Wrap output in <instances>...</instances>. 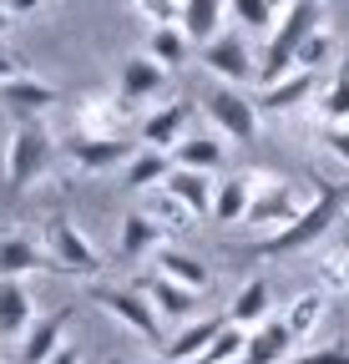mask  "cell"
<instances>
[{
    "label": "cell",
    "mask_w": 349,
    "mask_h": 364,
    "mask_svg": "<svg viewBox=\"0 0 349 364\" xmlns=\"http://www.w3.org/2000/svg\"><path fill=\"white\" fill-rule=\"evenodd\" d=\"M243 349H248V329L228 318V324L218 329V339L203 349V359H208V364H233V359H243Z\"/></svg>",
    "instance_id": "obj_33"
},
{
    "label": "cell",
    "mask_w": 349,
    "mask_h": 364,
    "mask_svg": "<svg viewBox=\"0 0 349 364\" xmlns=\"http://www.w3.org/2000/svg\"><path fill=\"white\" fill-rule=\"evenodd\" d=\"M92 304H102L112 318H122L132 334H142V339H152L157 344V309L147 304V294L142 289H92Z\"/></svg>",
    "instance_id": "obj_8"
},
{
    "label": "cell",
    "mask_w": 349,
    "mask_h": 364,
    "mask_svg": "<svg viewBox=\"0 0 349 364\" xmlns=\"http://www.w3.org/2000/svg\"><path fill=\"white\" fill-rule=\"evenodd\" d=\"M228 324V314H208V318H188V324L178 329V339L167 344V364H178V359H198L213 339H218V329Z\"/></svg>",
    "instance_id": "obj_23"
},
{
    "label": "cell",
    "mask_w": 349,
    "mask_h": 364,
    "mask_svg": "<svg viewBox=\"0 0 349 364\" xmlns=\"http://www.w3.org/2000/svg\"><path fill=\"white\" fill-rule=\"evenodd\" d=\"M56 147H61V142H56L41 122H16V127H11V142H6V182L21 193V188H31L36 177H46Z\"/></svg>",
    "instance_id": "obj_3"
},
{
    "label": "cell",
    "mask_w": 349,
    "mask_h": 364,
    "mask_svg": "<svg viewBox=\"0 0 349 364\" xmlns=\"http://www.w3.org/2000/svg\"><path fill=\"white\" fill-rule=\"evenodd\" d=\"M167 172H172V152L147 147V152H137L132 162H127V182H122V188H132V193H152V188H162V182H167Z\"/></svg>",
    "instance_id": "obj_28"
},
{
    "label": "cell",
    "mask_w": 349,
    "mask_h": 364,
    "mask_svg": "<svg viewBox=\"0 0 349 364\" xmlns=\"http://www.w3.org/2000/svg\"><path fill=\"white\" fill-rule=\"evenodd\" d=\"M46 364H81V354H76V344H61V349H56Z\"/></svg>",
    "instance_id": "obj_42"
},
{
    "label": "cell",
    "mask_w": 349,
    "mask_h": 364,
    "mask_svg": "<svg viewBox=\"0 0 349 364\" xmlns=\"http://www.w3.org/2000/svg\"><path fill=\"white\" fill-rule=\"evenodd\" d=\"M122 117H127V107H122L117 97H81L71 132H86V136H122Z\"/></svg>",
    "instance_id": "obj_21"
},
{
    "label": "cell",
    "mask_w": 349,
    "mask_h": 364,
    "mask_svg": "<svg viewBox=\"0 0 349 364\" xmlns=\"http://www.w3.org/2000/svg\"><path fill=\"white\" fill-rule=\"evenodd\" d=\"M16 76H26V71H21V61H16L11 51H0V86H6V81H16Z\"/></svg>",
    "instance_id": "obj_40"
},
{
    "label": "cell",
    "mask_w": 349,
    "mask_h": 364,
    "mask_svg": "<svg viewBox=\"0 0 349 364\" xmlns=\"http://www.w3.org/2000/svg\"><path fill=\"white\" fill-rule=\"evenodd\" d=\"M142 213H152V218H157L162 228H188V223H193V213H188V208H183L178 198H172L167 188H152V193H147V208H142Z\"/></svg>",
    "instance_id": "obj_34"
},
{
    "label": "cell",
    "mask_w": 349,
    "mask_h": 364,
    "mask_svg": "<svg viewBox=\"0 0 349 364\" xmlns=\"http://www.w3.org/2000/svg\"><path fill=\"white\" fill-rule=\"evenodd\" d=\"M61 152L81 167V172H112L117 162H132V142H122V136H86V132H71Z\"/></svg>",
    "instance_id": "obj_11"
},
{
    "label": "cell",
    "mask_w": 349,
    "mask_h": 364,
    "mask_svg": "<svg viewBox=\"0 0 349 364\" xmlns=\"http://www.w3.org/2000/svg\"><path fill=\"white\" fill-rule=\"evenodd\" d=\"M228 6H233V21L243 31H274V21H279V11L269 0H228Z\"/></svg>",
    "instance_id": "obj_35"
},
{
    "label": "cell",
    "mask_w": 349,
    "mask_h": 364,
    "mask_svg": "<svg viewBox=\"0 0 349 364\" xmlns=\"http://www.w3.org/2000/svg\"><path fill=\"white\" fill-rule=\"evenodd\" d=\"M188 132H193V107L188 102H167V107L147 112L142 127H137V136H142L147 147H157V152H172Z\"/></svg>",
    "instance_id": "obj_14"
},
{
    "label": "cell",
    "mask_w": 349,
    "mask_h": 364,
    "mask_svg": "<svg viewBox=\"0 0 349 364\" xmlns=\"http://www.w3.org/2000/svg\"><path fill=\"white\" fill-rule=\"evenodd\" d=\"M132 6H137L152 26H178V16H183V0H132Z\"/></svg>",
    "instance_id": "obj_37"
},
{
    "label": "cell",
    "mask_w": 349,
    "mask_h": 364,
    "mask_svg": "<svg viewBox=\"0 0 349 364\" xmlns=\"http://www.w3.org/2000/svg\"><path fill=\"white\" fill-rule=\"evenodd\" d=\"M172 167H193V172H218L223 167V142L208 132H188L178 147H172Z\"/></svg>",
    "instance_id": "obj_25"
},
{
    "label": "cell",
    "mask_w": 349,
    "mask_h": 364,
    "mask_svg": "<svg viewBox=\"0 0 349 364\" xmlns=\"http://www.w3.org/2000/svg\"><path fill=\"white\" fill-rule=\"evenodd\" d=\"M36 324V299L26 279H0V339H21Z\"/></svg>",
    "instance_id": "obj_20"
},
{
    "label": "cell",
    "mask_w": 349,
    "mask_h": 364,
    "mask_svg": "<svg viewBox=\"0 0 349 364\" xmlns=\"http://www.w3.org/2000/svg\"><path fill=\"white\" fill-rule=\"evenodd\" d=\"M152 258H157V273H162V279L183 284V289H198V294H203V289L213 284L208 263H203V258H193V253H183V248H167V243H162Z\"/></svg>",
    "instance_id": "obj_22"
},
{
    "label": "cell",
    "mask_w": 349,
    "mask_h": 364,
    "mask_svg": "<svg viewBox=\"0 0 349 364\" xmlns=\"http://www.w3.org/2000/svg\"><path fill=\"white\" fill-rule=\"evenodd\" d=\"M11 21H16V16H11L6 6H0V36H6V31H11Z\"/></svg>",
    "instance_id": "obj_43"
},
{
    "label": "cell",
    "mask_w": 349,
    "mask_h": 364,
    "mask_svg": "<svg viewBox=\"0 0 349 364\" xmlns=\"http://www.w3.org/2000/svg\"><path fill=\"white\" fill-rule=\"evenodd\" d=\"M36 268H46V248H36L26 233L11 228V233L0 238V279H26Z\"/></svg>",
    "instance_id": "obj_24"
},
{
    "label": "cell",
    "mask_w": 349,
    "mask_h": 364,
    "mask_svg": "<svg viewBox=\"0 0 349 364\" xmlns=\"http://www.w3.org/2000/svg\"><path fill=\"white\" fill-rule=\"evenodd\" d=\"M294 344H299L294 329L284 324V318L269 314L264 324H253V329H248V349H243V354H248L253 364H289V359H294Z\"/></svg>",
    "instance_id": "obj_16"
},
{
    "label": "cell",
    "mask_w": 349,
    "mask_h": 364,
    "mask_svg": "<svg viewBox=\"0 0 349 364\" xmlns=\"http://www.w3.org/2000/svg\"><path fill=\"white\" fill-rule=\"evenodd\" d=\"M258 188H264V172H233V177H223V182H218V193H213V218L218 223H243L248 208H253V198H258Z\"/></svg>",
    "instance_id": "obj_15"
},
{
    "label": "cell",
    "mask_w": 349,
    "mask_h": 364,
    "mask_svg": "<svg viewBox=\"0 0 349 364\" xmlns=\"http://www.w3.org/2000/svg\"><path fill=\"white\" fill-rule=\"evenodd\" d=\"M162 86H167V66H162V61H152L147 51L127 56V61L117 66V102H122L127 112H132L137 102H152Z\"/></svg>",
    "instance_id": "obj_9"
},
{
    "label": "cell",
    "mask_w": 349,
    "mask_h": 364,
    "mask_svg": "<svg viewBox=\"0 0 349 364\" xmlns=\"http://www.w3.org/2000/svg\"><path fill=\"white\" fill-rule=\"evenodd\" d=\"M269 6H274V11H289V6H299V0H269Z\"/></svg>",
    "instance_id": "obj_44"
},
{
    "label": "cell",
    "mask_w": 349,
    "mask_h": 364,
    "mask_svg": "<svg viewBox=\"0 0 349 364\" xmlns=\"http://www.w3.org/2000/svg\"><path fill=\"white\" fill-rule=\"evenodd\" d=\"M76 318V304H61L51 314H36V324L21 334V364H46L61 344H66V329Z\"/></svg>",
    "instance_id": "obj_10"
},
{
    "label": "cell",
    "mask_w": 349,
    "mask_h": 364,
    "mask_svg": "<svg viewBox=\"0 0 349 364\" xmlns=\"http://www.w3.org/2000/svg\"><path fill=\"white\" fill-rule=\"evenodd\" d=\"M349 208V182H319V193L309 198V208H304L294 223L274 228V233H264L248 253L253 258H289V253H309L329 228L339 223V213Z\"/></svg>",
    "instance_id": "obj_1"
},
{
    "label": "cell",
    "mask_w": 349,
    "mask_h": 364,
    "mask_svg": "<svg viewBox=\"0 0 349 364\" xmlns=\"http://www.w3.org/2000/svg\"><path fill=\"white\" fill-rule=\"evenodd\" d=\"M314 86H319V71H289V76H279L274 86H258V97H253V107H258V117H289V112H299L304 102L314 97Z\"/></svg>",
    "instance_id": "obj_12"
},
{
    "label": "cell",
    "mask_w": 349,
    "mask_h": 364,
    "mask_svg": "<svg viewBox=\"0 0 349 364\" xmlns=\"http://www.w3.org/2000/svg\"><path fill=\"white\" fill-rule=\"evenodd\" d=\"M233 364H253V359H248V354H243V359H233Z\"/></svg>",
    "instance_id": "obj_48"
},
{
    "label": "cell",
    "mask_w": 349,
    "mask_h": 364,
    "mask_svg": "<svg viewBox=\"0 0 349 364\" xmlns=\"http://www.w3.org/2000/svg\"><path fill=\"white\" fill-rule=\"evenodd\" d=\"M178 364H208V359H203V354H198V359H178Z\"/></svg>",
    "instance_id": "obj_45"
},
{
    "label": "cell",
    "mask_w": 349,
    "mask_h": 364,
    "mask_svg": "<svg viewBox=\"0 0 349 364\" xmlns=\"http://www.w3.org/2000/svg\"><path fill=\"white\" fill-rule=\"evenodd\" d=\"M324 304H329V294H324V289H304V294L289 304L284 324L294 329V339H309V334L319 329V318H324Z\"/></svg>",
    "instance_id": "obj_30"
},
{
    "label": "cell",
    "mask_w": 349,
    "mask_h": 364,
    "mask_svg": "<svg viewBox=\"0 0 349 364\" xmlns=\"http://www.w3.org/2000/svg\"><path fill=\"white\" fill-rule=\"evenodd\" d=\"M299 364H349V339L324 344V349H309V354H299Z\"/></svg>",
    "instance_id": "obj_38"
},
{
    "label": "cell",
    "mask_w": 349,
    "mask_h": 364,
    "mask_svg": "<svg viewBox=\"0 0 349 364\" xmlns=\"http://www.w3.org/2000/svg\"><path fill=\"white\" fill-rule=\"evenodd\" d=\"M329 61H334V31H329V26H319L309 41H304V51H299V66H304V71H324Z\"/></svg>",
    "instance_id": "obj_36"
},
{
    "label": "cell",
    "mask_w": 349,
    "mask_h": 364,
    "mask_svg": "<svg viewBox=\"0 0 349 364\" xmlns=\"http://www.w3.org/2000/svg\"><path fill=\"white\" fill-rule=\"evenodd\" d=\"M162 188L178 198L193 218H213V193H218V182H213V172H193V167H172L167 172V182Z\"/></svg>",
    "instance_id": "obj_19"
},
{
    "label": "cell",
    "mask_w": 349,
    "mask_h": 364,
    "mask_svg": "<svg viewBox=\"0 0 349 364\" xmlns=\"http://www.w3.org/2000/svg\"><path fill=\"white\" fill-rule=\"evenodd\" d=\"M178 26L188 31V41L208 46L218 31H223V0H183V16Z\"/></svg>",
    "instance_id": "obj_27"
},
{
    "label": "cell",
    "mask_w": 349,
    "mask_h": 364,
    "mask_svg": "<svg viewBox=\"0 0 349 364\" xmlns=\"http://www.w3.org/2000/svg\"><path fill=\"white\" fill-rule=\"evenodd\" d=\"M167 243V228L152 218V213H127L122 218V243H117V253H122V263H137V258H147V253H157Z\"/></svg>",
    "instance_id": "obj_18"
},
{
    "label": "cell",
    "mask_w": 349,
    "mask_h": 364,
    "mask_svg": "<svg viewBox=\"0 0 349 364\" xmlns=\"http://www.w3.org/2000/svg\"><path fill=\"white\" fill-rule=\"evenodd\" d=\"M188 51H193V41H188L183 26H152V31H147V56L162 61L167 71H178V66L188 61Z\"/></svg>",
    "instance_id": "obj_29"
},
{
    "label": "cell",
    "mask_w": 349,
    "mask_h": 364,
    "mask_svg": "<svg viewBox=\"0 0 349 364\" xmlns=\"http://www.w3.org/2000/svg\"><path fill=\"white\" fill-rule=\"evenodd\" d=\"M6 233H11V223H0V238H6Z\"/></svg>",
    "instance_id": "obj_47"
},
{
    "label": "cell",
    "mask_w": 349,
    "mask_h": 364,
    "mask_svg": "<svg viewBox=\"0 0 349 364\" xmlns=\"http://www.w3.org/2000/svg\"><path fill=\"white\" fill-rule=\"evenodd\" d=\"M319 26H324V0H299V6L279 11V26L269 36V51L258 56V81L274 86L279 76L299 71V51H304V41H309Z\"/></svg>",
    "instance_id": "obj_2"
},
{
    "label": "cell",
    "mask_w": 349,
    "mask_h": 364,
    "mask_svg": "<svg viewBox=\"0 0 349 364\" xmlns=\"http://www.w3.org/2000/svg\"><path fill=\"white\" fill-rule=\"evenodd\" d=\"M137 289L147 294V304L157 309V318H198V289H183V284L162 279V273L137 279Z\"/></svg>",
    "instance_id": "obj_17"
},
{
    "label": "cell",
    "mask_w": 349,
    "mask_h": 364,
    "mask_svg": "<svg viewBox=\"0 0 349 364\" xmlns=\"http://www.w3.org/2000/svg\"><path fill=\"white\" fill-rule=\"evenodd\" d=\"M41 248H46V268H56V273H71V279H97L102 273V253L71 218H51Z\"/></svg>",
    "instance_id": "obj_4"
},
{
    "label": "cell",
    "mask_w": 349,
    "mask_h": 364,
    "mask_svg": "<svg viewBox=\"0 0 349 364\" xmlns=\"http://www.w3.org/2000/svg\"><path fill=\"white\" fill-rule=\"evenodd\" d=\"M198 61L223 81V86H248L258 81V56L248 51V41L238 31H218L208 46H198Z\"/></svg>",
    "instance_id": "obj_5"
},
{
    "label": "cell",
    "mask_w": 349,
    "mask_h": 364,
    "mask_svg": "<svg viewBox=\"0 0 349 364\" xmlns=\"http://www.w3.org/2000/svg\"><path fill=\"white\" fill-rule=\"evenodd\" d=\"M0 107H6L16 122H41L56 107V86L51 81H36V76H16L0 86Z\"/></svg>",
    "instance_id": "obj_13"
},
{
    "label": "cell",
    "mask_w": 349,
    "mask_h": 364,
    "mask_svg": "<svg viewBox=\"0 0 349 364\" xmlns=\"http://www.w3.org/2000/svg\"><path fill=\"white\" fill-rule=\"evenodd\" d=\"M324 147L349 167V122H339V127H324Z\"/></svg>",
    "instance_id": "obj_39"
},
{
    "label": "cell",
    "mask_w": 349,
    "mask_h": 364,
    "mask_svg": "<svg viewBox=\"0 0 349 364\" xmlns=\"http://www.w3.org/2000/svg\"><path fill=\"white\" fill-rule=\"evenodd\" d=\"M269 314H274V294H269V279H248V284L238 289V299L228 304V318H233V324H243V329L264 324Z\"/></svg>",
    "instance_id": "obj_26"
},
{
    "label": "cell",
    "mask_w": 349,
    "mask_h": 364,
    "mask_svg": "<svg viewBox=\"0 0 349 364\" xmlns=\"http://www.w3.org/2000/svg\"><path fill=\"white\" fill-rule=\"evenodd\" d=\"M137 364H167V359H137Z\"/></svg>",
    "instance_id": "obj_46"
},
{
    "label": "cell",
    "mask_w": 349,
    "mask_h": 364,
    "mask_svg": "<svg viewBox=\"0 0 349 364\" xmlns=\"http://www.w3.org/2000/svg\"><path fill=\"white\" fill-rule=\"evenodd\" d=\"M319 122H324V127L349 122V61H339V71H334L329 91L319 97Z\"/></svg>",
    "instance_id": "obj_31"
},
{
    "label": "cell",
    "mask_w": 349,
    "mask_h": 364,
    "mask_svg": "<svg viewBox=\"0 0 349 364\" xmlns=\"http://www.w3.org/2000/svg\"><path fill=\"white\" fill-rule=\"evenodd\" d=\"M304 208H309V193L299 188V182H284V177H264V188H258L243 228H264V233H274V228L294 223Z\"/></svg>",
    "instance_id": "obj_6"
},
{
    "label": "cell",
    "mask_w": 349,
    "mask_h": 364,
    "mask_svg": "<svg viewBox=\"0 0 349 364\" xmlns=\"http://www.w3.org/2000/svg\"><path fill=\"white\" fill-rule=\"evenodd\" d=\"M314 273L324 294H349V248H324L314 258Z\"/></svg>",
    "instance_id": "obj_32"
},
{
    "label": "cell",
    "mask_w": 349,
    "mask_h": 364,
    "mask_svg": "<svg viewBox=\"0 0 349 364\" xmlns=\"http://www.w3.org/2000/svg\"><path fill=\"white\" fill-rule=\"evenodd\" d=\"M0 6H6L11 16H36L41 6H46V0H0Z\"/></svg>",
    "instance_id": "obj_41"
},
{
    "label": "cell",
    "mask_w": 349,
    "mask_h": 364,
    "mask_svg": "<svg viewBox=\"0 0 349 364\" xmlns=\"http://www.w3.org/2000/svg\"><path fill=\"white\" fill-rule=\"evenodd\" d=\"M208 122L228 142H258V122L264 117H258L253 97H243V86H218L208 97Z\"/></svg>",
    "instance_id": "obj_7"
}]
</instances>
